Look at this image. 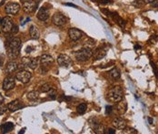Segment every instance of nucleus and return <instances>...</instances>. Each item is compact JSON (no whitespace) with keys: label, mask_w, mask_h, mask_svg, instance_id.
<instances>
[{"label":"nucleus","mask_w":158,"mask_h":134,"mask_svg":"<svg viewBox=\"0 0 158 134\" xmlns=\"http://www.w3.org/2000/svg\"><path fill=\"white\" fill-rule=\"evenodd\" d=\"M6 47L7 48V56L9 58H17L20 54V49L22 47L21 40L18 38L9 36L6 42Z\"/></svg>","instance_id":"obj_1"},{"label":"nucleus","mask_w":158,"mask_h":134,"mask_svg":"<svg viewBox=\"0 0 158 134\" xmlns=\"http://www.w3.org/2000/svg\"><path fill=\"white\" fill-rule=\"evenodd\" d=\"M123 94H124L123 88L120 86H116V87H114L113 88H111L108 91L107 99L111 102L118 103L120 100H123Z\"/></svg>","instance_id":"obj_2"},{"label":"nucleus","mask_w":158,"mask_h":134,"mask_svg":"<svg viewBox=\"0 0 158 134\" xmlns=\"http://www.w3.org/2000/svg\"><path fill=\"white\" fill-rule=\"evenodd\" d=\"M74 55H76V58L78 61L85 62V61H87L90 58H92L93 50L90 48H84L81 50H78L77 52H76Z\"/></svg>","instance_id":"obj_3"},{"label":"nucleus","mask_w":158,"mask_h":134,"mask_svg":"<svg viewBox=\"0 0 158 134\" xmlns=\"http://www.w3.org/2000/svg\"><path fill=\"white\" fill-rule=\"evenodd\" d=\"M31 77H32L31 72L27 71L26 69H20L19 72H17V76H16L17 79L19 80L20 82L24 83V84L28 83L29 81H30V79H31Z\"/></svg>","instance_id":"obj_4"},{"label":"nucleus","mask_w":158,"mask_h":134,"mask_svg":"<svg viewBox=\"0 0 158 134\" xmlns=\"http://www.w3.org/2000/svg\"><path fill=\"white\" fill-rule=\"evenodd\" d=\"M52 22H53V24L57 26V27H62V26L66 24L67 18L64 16L63 14L56 12L54 14V16H53V18H52Z\"/></svg>","instance_id":"obj_5"},{"label":"nucleus","mask_w":158,"mask_h":134,"mask_svg":"<svg viewBox=\"0 0 158 134\" xmlns=\"http://www.w3.org/2000/svg\"><path fill=\"white\" fill-rule=\"evenodd\" d=\"M0 25H1V30L4 33H8L11 31V29L14 26V22L10 18L6 17L1 19V24Z\"/></svg>","instance_id":"obj_6"},{"label":"nucleus","mask_w":158,"mask_h":134,"mask_svg":"<svg viewBox=\"0 0 158 134\" xmlns=\"http://www.w3.org/2000/svg\"><path fill=\"white\" fill-rule=\"evenodd\" d=\"M57 63L59 64L60 67H64V68H70L73 65L72 59L67 55H65V54H61L58 56Z\"/></svg>","instance_id":"obj_7"},{"label":"nucleus","mask_w":158,"mask_h":134,"mask_svg":"<svg viewBox=\"0 0 158 134\" xmlns=\"http://www.w3.org/2000/svg\"><path fill=\"white\" fill-rule=\"evenodd\" d=\"M16 86V79L12 76L6 77L3 81V89L6 91H8L13 89Z\"/></svg>","instance_id":"obj_8"},{"label":"nucleus","mask_w":158,"mask_h":134,"mask_svg":"<svg viewBox=\"0 0 158 134\" xmlns=\"http://www.w3.org/2000/svg\"><path fill=\"white\" fill-rule=\"evenodd\" d=\"M36 8H37V3L33 1V0H29L27 2L23 3V10L27 14L35 12Z\"/></svg>","instance_id":"obj_9"},{"label":"nucleus","mask_w":158,"mask_h":134,"mask_svg":"<svg viewBox=\"0 0 158 134\" xmlns=\"http://www.w3.org/2000/svg\"><path fill=\"white\" fill-rule=\"evenodd\" d=\"M19 10H20V6L17 3L12 2V3H8L6 6V14L17 15Z\"/></svg>","instance_id":"obj_10"},{"label":"nucleus","mask_w":158,"mask_h":134,"mask_svg":"<svg viewBox=\"0 0 158 134\" xmlns=\"http://www.w3.org/2000/svg\"><path fill=\"white\" fill-rule=\"evenodd\" d=\"M68 36L72 41H77L82 39L83 32L77 28H70L68 30Z\"/></svg>","instance_id":"obj_11"},{"label":"nucleus","mask_w":158,"mask_h":134,"mask_svg":"<svg viewBox=\"0 0 158 134\" xmlns=\"http://www.w3.org/2000/svg\"><path fill=\"white\" fill-rule=\"evenodd\" d=\"M6 108L8 109L10 111H17L18 109H21L25 108V105L22 103L21 100H13L11 102H9L8 104L6 105Z\"/></svg>","instance_id":"obj_12"},{"label":"nucleus","mask_w":158,"mask_h":134,"mask_svg":"<svg viewBox=\"0 0 158 134\" xmlns=\"http://www.w3.org/2000/svg\"><path fill=\"white\" fill-rule=\"evenodd\" d=\"M106 48L104 47H100V48H97L94 52H93V58L94 60H99V59H102L103 58L105 57L106 55Z\"/></svg>","instance_id":"obj_13"},{"label":"nucleus","mask_w":158,"mask_h":134,"mask_svg":"<svg viewBox=\"0 0 158 134\" xmlns=\"http://www.w3.org/2000/svg\"><path fill=\"white\" fill-rule=\"evenodd\" d=\"M54 62V58H52V56L48 55V54H43L41 57H40V63H41V66H44V67H48L50 65L53 64Z\"/></svg>","instance_id":"obj_14"},{"label":"nucleus","mask_w":158,"mask_h":134,"mask_svg":"<svg viewBox=\"0 0 158 134\" xmlns=\"http://www.w3.org/2000/svg\"><path fill=\"white\" fill-rule=\"evenodd\" d=\"M49 18V10L46 7H41L37 13V18L41 21H46Z\"/></svg>","instance_id":"obj_15"},{"label":"nucleus","mask_w":158,"mask_h":134,"mask_svg":"<svg viewBox=\"0 0 158 134\" xmlns=\"http://www.w3.org/2000/svg\"><path fill=\"white\" fill-rule=\"evenodd\" d=\"M18 68V65L16 61H10L8 64L6 65V68L5 69V72L6 75H11L12 73H14Z\"/></svg>","instance_id":"obj_16"},{"label":"nucleus","mask_w":158,"mask_h":134,"mask_svg":"<svg viewBox=\"0 0 158 134\" xmlns=\"http://www.w3.org/2000/svg\"><path fill=\"white\" fill-rule=\"evenodd\" d=\"M113 125L117 130H125L126 128V122L120 118H116L113 121Z\"/></svg>","instance_id":"obj_17"},{"label":"nucleus","mask_w":158,"mask_h":134,"mask_svg":"<svg viewBox=\"0 0 158 134\" xmlns=\"http://www.w3.org/2000/svg\"><path fill=\"white\" fill-rule=\"evenodd\" d=\"M29 35H30V38L32 39H38L40 33H39L38 29H37V27L35 26L32 25L29 27Z\"/></svg>","instance_id":"obj_18"},{"label":"nucleus","mask_w":158,"mask_h":134,"mask_svg":"<svg viewBox=\"0 0 158 134\" xmlns=\"http://www.w3.org/2000/svg\"><path fill=\"white\" fill-rule=\"evenodd\" d=\"M15 127L14 123L12 122H6V123H4L1 125V127H0V130H1V132L2 133H7L11 131Z\"/></svg>","instance_id":"obj_19"},{"label":"nucleus","mask_w":158,"mask_h":134,"mask_svg":"<svg viewBox=\"0 0 158 134\" xmlns=\"http://www.w3.org/2000/svg\"><path fill=\"white\" fill-rule=\"evenodd\" d=\"M39 60L40 58L38 59L37 58H30V61L28 64V67L31 69H36L38 68V65H39Z\"/></svg>","instance_id":"obj_20"},{"label":"nucleus","mask_w":158,"mask_h":134,"mask_svg":"<svg viewBox=\"0 0 158 134\" xmlns=\"http://www.w3.org/2000/svg\"><path fill=\"white\" fill-rule=\"evenodd\" d=\"M127 109V104L125 100H120L118 102V105H117V110L119 111L120 114H123L126 111Z\"/></svg>","instance_id":"obj_21"},{"label":"nucleus","mask_w":158,"mask_h":134,"mask_svg":"<svg viewBox=\"0 0 158 134\" xmlns=\"http://www.w3.org/2000/svg\"><path fill=\"white\" fill-rule=\"evenodd\" d=\"M112 17L114 18V19L116 20V23L121 27H124L125 26V22L123 20V18H120L118 15H117V13H113L112 14Z\"/></svg>","instance_id":"obj_22"},{"label":"nucleus","mask_w":158,"mask_h":134,"mask_svg":"<svg viewBox=\"0 0 158 134\" xmlns=\"http://www.w3.org/2000/svg\"><path fill=\"white\" fill-rule=\"evenodd\" d=\"M95 46V41L92 39H86L84 42V48H90V49H93V48Z\"/></svg>","instance_id":"obj_23"},{"label":"nucleus","mask_w":158,"mask_h":134,"mask_svg":"<svg viewBox=\"0 0 158 134\" xmlns=\"http://www.w3.org/2000/svg\"><path fill=\"white\" fill-rule=\"evenodd\" d=\"M38 98H39V92L36 91H33L27 93V99L30 100H35Z\"/></svg>","instance_id":"obj_24"},{"label":"nucleus","mask_w":158,"mask_h":134,"mask_svg":"<svg viewBox=\"0 0 158 134\" xmlns=\"http://www.w3.org/2000/svg\"><path fill=\"white\" fill-rule=\"evenodd\" d=\"M93 130H94V131H95V133H97V134H104V130H105L104 125H102L101 123L97 124L95 127L93 128Z\"/></svg>","instance_id":"obj_25"},{"label":"nucleus","mask_w":158,"mask_h":134,"mask_svg":"<svg viewBox=\"0 0 158 134\" xmlns=\"http://www.w3.org/2000/svg\"><path fill=\"white\" fill-rule=\"evenodd\" d=\"M109 75L112 79H120V72L118 71L117 69H113L112 70H110L109 72Z\"/></svg>","instance_id":"obj_26"},{"label":"nucleus","mask_w":158,"mask_h":134,"mask_svg":"<svg viewBox=\"0 0 158 134\" xmlns=\"http://www.w3.org/2000/svg\"><path fill=\"white\" fill-rule=\"evenodd\" d=\"M86 109H87L86 104L81 103V104H79V105L77 106V112H78L79 114H84L86 111Z\"/></svg>","instance_id":"obj_27"},{"label":"nucleus","mask_w":158,"mask_h":134,"mask_svg":"<svg viewBox=\"0 0 158 134\" xmlns=\"http://www.w3.org/2000/svg\"><path fill=\"white\" fill-rule=\"evenodd\" d=\"M51 88H51L50 84L45 83V84H43V85L40 87V91H41V92H48Z\"/></svg>","instance_id":"obj_28"},{"label":"nucleus","mask_w":158,"mask_h":134,"mask_svg":"<svg viewBox=\"0 0 158 134\" xmlns=\"http://www.w3.org/2000/svg\"><path fill=\"white\" fill-rule=\"evenodd\" d=\"M47 93H48V96H49V98L51 100H56V89H52L51 88Z\"/></svg>","instance_id":"obj_29"},{"label":"nucleus","mask_w":158,"mask_h":134,"mask_svg":"<svg viewBox=\"0 0 158 134\" xmlns=\"http://www.w3.org/2000/svg\"><path fill=\"white\" fill-rule=\"evenodd\" d=\"M151 66H152V68H153V69H154V73H155V77L158 79V69H157V67L155 65L154 62H151Z\"/></svg>","instance_id":"obj_30"},{"label":"nucleus","mask_w":158,"mask_h":134,"mask_svg":"<svg viewBox=\"0 0 158 134\" xmlns=\"http://www.w3.org/2000/svg\"><path fill=\"white\" fill-rule=\"evenodd\" d=\"M18 30H19V29H18V27H17V25H15V24H14V26H13V27H12V29H11V31H10V32H11L12 34L15 35V34H17V33L18 32Z\"/></svg>","instance_id":"obj_31"},{"label":"nucleus","mask_w":158,"mask_h":134,"mask_svg":"<svg viewBox=\"0 0 158 134\" xmlns=\"http://www.w3.org/2000/svg\"><path fill=\"white\" fill-rule=\"evenodd\" d=\"M48 70V68L47 67H44V66H41V69H40V73L41 74H46Z\"/></svg>","instance_id":"obj_32"},{"label":"nucleus","mask_w":158,"mask_h":134,"mask_svg":"<svg viewBox=\"0 0 158 134\" xmlns=\"http://www.w3.org/2000/svg\"><path fill=\"white\" fill-rule=\"evenodd\" d=\"M104 133H106V134H115L116 130L114 129H107V130H104Z\"/></svg>","instance_id":"obj_33"},{"label":"nucleus","mask_w":158,"mask_h":134,"mask_svg":"<svg viewBox=\"0 0 158 134\" xmlns=\"http://www.w3.org/2000/svg\"><path fill=\"white\" fill-rule=\"evenodd\" d=\"M106 109H105V113L106 114H110L111 113V111L113 110V107L111 106H106V108H105Z\"/></svg>","instance_id":"obj_34"},{"label":"nucleus","mask_w":158,"mask_h":134,"mask_svg":"<svg viewBox=\"0 0 158 134\" xmlns=\"http://www.w3.org/2000/svg\"><path fill=\"white\" fill-rule=\"evenodd\" d=\"M151 4V6L153 7H158V0H154V1L152 3H150Z\"/></svg>","instance_id":"obj_35"},{"label":"nucleus","mask_w":158,"mask_h":134,"mask_svg":"<svg viewBox=\"0 0 158 134\" xmlns=\"http://www.w3.org/2000/svg\"><path fill=\"white\" fill-rule=\"evenodd\" d=\"M5 112H6V108H4V107H1V106H0V116H1V115H3Z\"/></svg>","instance_id":"obj_36"},{"label":"nucleus","mask_w":158,"mask_h":134,"mask_svg":"<svg viewBox=\"0 0 158 134\" xmlns=\"http://www.w3.org/2000/svg\"><path fill=\"white\" fill-rule=\"evenodd\" d=\"M33 50V48L32 47H27L26 48V53H30V52H31Z\"/></svg>","instance_id":"obj_37"},{"label":"nucleus","mask_w":158,"mask_h":134,"mask_svg":"<svg viewBox=\"0 0 158 134\" xmlns=\"http://www.w3.org/2000/svg\"><path fill=\"white\" fill-rule=\"evenodd\" d=\"M3 101H4V97L2 96L1 93H0V105H1V104L3 103Z\"/></svg>","instance_id":"obj_38"},{"label":"nucleus","mask_w":158,"mask_h":134,"mask_svg":"<svg viewBox=\"0 0 158 134\" xmlns=\"http://www.w3.org/2000/svg\"><path fill=\"white\" fill-rule=\"evenodd\" d=\"M100 3H101V4H108V3H111V2L108 1V0H101Z\"/></svg>","instance_id":"obj_39"},{"label":"nucleus","mask_w":158,"mask_h":134,"mask_svg":"<svg viewBox=\"0 0 158 134\" xmlns=\"http://www.w3.org/2000/svg\"><path fill=\"white\" fill-rule=\"evenodd\" d=\"M128 130H129L128 132H130V133H137V130H135L134 129H129Z\"/></svg>","instance_id":"obj_40"},{"label":"nucleus","mask_w":158,"mask_h":134,"mask_svg":"<svg viewBox=\"0 0 158 134\" xmlns=\"http://www.w3.org/2000/svg\"><path fill=\"white\" fill-rule=\"evenodd\" d=\"M154 1V0H144V2L146 3V4H150V3H152Z\"/></svg>","instance_id":"obj_41"},{"label":"nucleus","mask_w":158,"mask_h":134,"mask_svg":"<svg viewBox=\"0 0 158 134\" xmlns=\"http://www.w3.org/2000/svg\"><path fill=\"white\" fill-rule=\"evenodd\" d=\"M65 5H66V6H73V7H77V6H76V5L71 4V3H66Z\"/></svg>","instance_id":"obj_42"},{"label":"nucleus","mask_w":158,"mask_h":134,"mask_svg":"<svg viewBox=\"0 0 158 134\" xmlns=\"http://www.w3.org/2000/svg\"><path fill=\"white\" fill-rule=\"evenodd\" d=\"M2 64H3V58L0 57V67L2 66Z\"/></svg>","instance_id":"obj_43"},{"label":"nucleus","mask_w":158,"mask_h":134,"mask_svg":"<svg viewBox=\"0 0 158 134\" xmlns=\"http://www.w3.org/2000/svg\"><path fill=\"white\" fill-rule=\"evenodd\" d=\"M148 121L150 122V124H152V123H153V120H152L151 118H149V119H148Z\"/></svg>","instance_id":"obj_44"},{"label":"nucleus","mask_w":158,"mask_h":134,"mask_svg":"<svg viewBox=\"0 0 158 134\" xmlns=\"http://www.w3.org/2000/svg\"><path fill=\"white\" fill-rule=\"evenodd\" d=\"M25 130H26V129H22V130H20L18 133H19V134H21V133H24V132H25Z\"/></svg>","instance_id":"obj_45"},{"label":"nucleus","mask_w":158,"mask_h":134,"mask_svg":"<svg viewBox=\"0 0 158 134\" xmlns=\"http://www.w3.org/2000/svg\"><path fill=\"white\" fill-rule=\"evenodd\" d=\"M21 2H23V3H25V2H27V1H29V0H20Z\"/></svg>","instance_id":"obj_46"},{"label":"nucleus","mask_w":158,"mask_h":134,"mask_svg":"<svg viewBox=\"0 0 158 134\" xmlns=\"http://www.w3.org/2000/svg\"><path fill=\"white\" fill-rule=\"evenodd\" d=\"M0 24H1V18H0Z\"/></svg>","instance_id":"obj_47"}]
</instances>
